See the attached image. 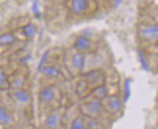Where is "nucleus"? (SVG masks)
<instances>
[{
    "label": "nucleus",
    "mask_w": 158,
    "mask_h": 129,
    "mask_svg": "<svg viewBox=\"0 0 158 129\" xmlns=\"http://www.w3.org/2000/svg\"><path fill=\"white\" fill-rule=\"evenodd\" d=\"M84 80L87 86L93 89L94 87L104 84V75L100 70H92L85 75Z\"/></svg>",
    "instance_id": "nucleus-8"
},
{
    "label": "nucleus",
    "mask_w": 158,
    "mask_h": 129,
    "mask_svg": "<svg viewBox=\"0 0 158 129\" xmlns=\"http://www.w3.org/2000/svg\"><path fill=\"white\" fill-rule=\"evenodd\" d=\"M21 32L26 39H31L37 33V28L32 23H28L21 28Z\"/></svg>",
    "instance_id": "nucleus-13"
},
{
    "label": "nucleus",
    "mask_w": 158,
    "mask_h": 129,
    "mask_svg": "<svg viewBox=\"0 0 158 129\" xmlns=\"http://www.w3.org/2000/svg\"><path fill=\"white\" fill-rule=\"evenodd\" d=\"M123 105V101L118 96H110L107 99V107L111 112H118Z\"/></svg>",
    "instance_id": "nucleus-14"
},
{
    "label": "nucleus",
    "mask_w": 158,
    "mask_h": 129,
    "mask_svg": "<svg viewBox=\"0 0 158 129\" xmlns=\"http://www.w3.org/2000/svg\"><path fill=\"white\" fill-rule=\"evenodd\" d=\"M60 114L59 112L55 110L47 116L45 119V127L47 129H56L60 123Z\"/></svg>",
    "instance_id": "nucleus-12"
},
{
    "label": "nucleus",
    "mask_w": 158,
    "mask_h": 129,
    "mask_svg": "<svg viewBox=\"0 0 158 129\" xmlns=\"http://www.w3.org/2000/svg\"><path fill=\"white\" fill-rule=\"evenodd\" d=\"M94 43L88 35L79 34L77 35L73 41V48L76 51L81 53H88L93 50Z\"/></svg>",
    "instance_id": "nucleus-6"
},
{
    "label": "nucleus",
    "mask_w": 158,
    "mask_h": 129,
    "mask_svg": "<svg viewBox=\"0 0 158 129\" xmlns=\"http://www.w3.org/2000/svg\"><path fill=\"white\" fill-rule=\"evenodd\" d=\"M31 10L35 17H40V10H39V3L38 0H33L31 4Z\"/></svg>",
    "instance_id": "nucleus-20"
},
{
    "label": "nucleus",
    "mask_w": 158,
    "mask_h": 129,
    "mask_svg": "<svg viewBox=\"0 0 158 129\" xmlns=\"http://www.w3.org/2000/svg\"><path fill=\"white\" fill-rule=\"evenodd\" d=\"M130 84H131V81L129 80V79H126L125 82H124V101L128 100L130 95H131Z\"/></svg>",
    "instance_id": "nucleus-18"
},
{
    "label": "nucleus",
    "mask_w": 158,
    "mask_h": 129,
    "mask_svg": "<svg viewBox=\"0 0 158 129\" xmlns=\"http://www.w3.org/2000/svg\"><path fill=\"white\" fill-rule=\"evenodd\" d=\"M81 109L86 116H93V118H95L96 115L101 114L102 110V100H99L97 98L91 96L89 99H87L82 104Z\"/></svg>",
    "instance_id": "nucleus-3"
},
{
    "label": "nucleus",
    "mask_w": 158,
    "mask_h": 129,
    "mask_svg": "<svg viewBox=\"0 0 158 129\" xmlns=\"http://www.w3.org/2000/svg\"><path fill=\"white\" fill-rule=\"evenodd\" d=\"M138 55H139V62H141V64H142V67H143L144 70L148 71L149 67H148V61H147V58H145V56H144V54L142 51H138Z\"/></svg>",
    "instance_id": "nucleus-19"
},
{
    "label": "nucleus",
    "mask_w": 158,
    "mask_h": 129,
    "mask_svg": "<svg viewBox=\"0 0 158 129\" xmlns=\"http://www.w3.org/2000/svg\"><path fill=\"white\" fill-rule=\"evenodd\" d=\"M42 75H43L45 77L47 78H58L60 75V71L58 67H56L55 66L52 65H44L42 67V69L40 70V71Z\"/></svg>",
    "instance_id": "nucleus-11"
},
{
    "label": "nucleus",
    "mask_w": 158,
    "mask_h": 129,
    "mask_svg": "<svg viewBox=\"0 0 158 129\" xmlns=\"http://www.w3.org/2000/svg\"><path fill=\"white\" fill-rule=\"evenodd\" d=\"M69 66L72 71H74L76 72H80L85 67L86 57H85L84 53L76 51L74 49V51L70 54V56L69 58Z\"/></svg>",
    "instance_id": "nucleus-7"
},
{
    "label": "nucleus",
    "mask_w": 158,
    "mask_h": 129,
    "mask_svg": "<svg viewBox=\"0 0 158 129\" xmlns=\"http://www.w3.org/2000/svg\"><path fill=\"white\" fill-rule=\"evenodd\" d=\"M14 121L13 115L10 110L6 108L3 104L0 103V126L7 127L12 125Z\"/></svg>",
    "instance_id": "nucleus-9"
},
{
    "label": "nucleus",
    "mask_w": 158,
    "mask_h": 129,
    "mask_svg": "<svg viewBox=\"0 0 158 129\" xmlns=\"http://www.w3.org/2000/svg\"><path fill=\"white\" fill-rule=\"evenodd\" d=\"M91 96H93L99 100H104L106 98H107V88L104 84L94 87L91 91Z\"/></svg>",
    "instance_id": "nucleus-15"
},
{
    "label": "nucleus",
    "mask_w": 158,
    "mask_h": 129,
    "mask_svg": "<svg viewBox=\"0 0 158 129\" xmlns=\"http://www.w3.org/2000/svg\"><path fill=\"white\" fill-rule=\"evenodd\" d=\"M138 35L142 40L151 43L157 41L158 26L156 23H143L138 28Z\"/></svg>",
    "instance_id": "nucleus-2"
},
{
    "label": "nucleus",
    "mask_w": 158,
    "mask_h": 129,
    "mask_svg": "<svg viewBox=\"0 0 158 129\" xmlns=\"http://www.w3.org/2000/svg\"><path fill=\"white\" fill-rule=\"evenodd\" d=\"M95 1H97V0H95Z\"/></svg>",
    "instance_id": "nucleus-22"
},
{
    "label": "nucleus",
    "mask_w": 158,
    "mask_h": 129,
    "mask_svg": "<svg viewBox=\"0 0 158 129\" xmlns=\"http://www.w3.org/2000/svg\"><path fill=\"white\" fill-rule=\"evenodd\" d=\"M55 1H59V2H60V1H66V0H55Z\"/></svg>",
    "instance_id": "nucleus-21"
},
{
    "label": "nucleus",
    "mask_w": 158,
    "mask_h": 129,
    "mask_svg": "<svg viewBox=\"0 0 158 129\" xmlns=\"http://www.w3.org/2000/svg\"><path fill=\"white\" fill-rule=\"evenodd\" d=\"M70 13L76 17L86 16L95 8V0H66Z\"/></svg>",
    "instance_id": "nucleus-1"
},
{
    "label": "nucleus",
    "mask_w": 158,
    "mask_h": 129,
    "mask_svg": "<svg viewBox=\"0 0 158 129\" xmlns=\"http://www.w3.org/2000/svg\"><path fill=\"white\" fill-rule=\"evenodd\" d=\"M58 89L54 85H47L42 87L38 93V99L40 103L44 105H50L58 99Z\"/></svg>",
    "instance_id": "nucleus-4"
},
{
    "label": "nucleus",
    "mask_w": 158,
    "mask_h": 129,
    "mask_svg": "<svg viewBox=\"0 0 158 129\" xmlns=\"http://www.w3.org/2000/svg\"><path fill=\"white\" fill-rule=\"evenodd\" d=\"M18 37L15 32H6L0 34V47H10L17 42Z\"/></svg>",
    "instance_id": "nucleus-10"
},
{
    "label": "nucleus",
    "mask_w": 158,
    "mask_h": 129,
    "mask_svg": "<svg viewBox=\"0 0 158 129\" xmlns=\"http://www.w3.org/2000/svg\"><path fill=\"white\" fill-rule=\"evenodd\" d=\"M10 89V79L5 70L0 67V90L5 91Z\"/></svg>",
    "instance_id": "nucleus-16"
},
{
    "label": "nucleus",
    "mask_w": 158,
    "mask_h": 129,
    "mask_svg": "<svg viewBox=\"0 0 158 129\" xmlns=\"http://www.w3.org/2000/svg\"><path fill=\"white\" fill-rule=\"evenodd\" d=\"M10 97L12 101L20 106H27L31 101L30 93L23 87L12 89L10 92Z\"/></svg>",
    "instance_id": "nucleus-5"
},
{
    "label": "nucleus",
    "mask_w": 158,
    "mask_h": 129,
    "mask_svg": "<svg viewBox=\"0 0 158 129\" xmlns=\"http://www.w3.org/2000/svg\"><path fill=\"white\" fill-rule=\"evenodd\" d=\"M70 129H86L84 125V120L83 118H75L73 120L71 121V124H70Z\"/></svg>",
    "instance_id": "nucleus-17"
}]
</instances>
